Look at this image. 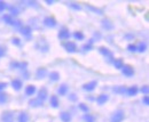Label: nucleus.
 I'll use <instances>...</instances> for the list:
<instances>
[{
  "label": "nucleus",
  "mask_w": 149,
  "mask_h": 122,
  "mask_svg": "<svg viewBox=\"0 0 149 122\" xmlns=\"http://www.w3.org/2000/svg\"><path fill=\"white\" fill-rule=\"evenodd\" d=\"M2 21H3L6 24H8V25H10V26H15V28H17V29H19V28L22 26V22L19 21V19H15L14 17H12L9 14H3V15H2Z\"/></svg>",
  "instance_id": "1"
},
{
  "label": "nucleus",
  "mask_w": 149,
  "mask_h": 122,
  "mask_svg": "<svg viewBox=\"0 0 149 122\" xmlns=\"http://www.w3.org/2000/svg\"><path fill=\"white\" fill-rule=\"evenodd\" d=\"M36 48H37L39 52H49V43L47 42L46 39H39L36 42Z\"/></svg>",
  "instance_id": "2"
},
{
  "label": "nucleus",
  "mask_w": 149,
  "mask_h": 122,
  "mask_svg": "<svg viewBox=\"0 0 149 122\" xmlns=\"http://www.w3.org/2000/svg\"><path fill=\"white\" fill-rule=\"evenodd\" d=\"M125 119V113L123 110H117L115 111L110 116V122H123Z\"/></svg>",
  "instance_id": "3"
},
{
  "label": "nucleus",
  "mask_w": 149,
  "mask_h": 122,
  "mask_svg": "<svg viewBox=\"0 0 149 122\" xmlns=\"http://www.w3.org/2000/svg\"><path fill=\"white\" fill-rule=\"evenodd\" d=\"M19 32L23 35L26 40H31V38H32V28H31V26H29V25H24V26H23V25H22L19 29Z\"/></svg>",
  "instance_id": "4"
},
{
  "label": "nucleus",
  "mask_w": 149,
  "mask_h": 122,
  "mask_svg": "<svg viewBox=\"0 0 149 122\" xmlns=\"http://www.w3.org/2000/svg\"><path fill=\"white\" fill-rule=\"evenodd\" d=\"M99 52L102 55V56H104L106 57V59L108 61V63H112L113 62V55H112V52H110V49H108L107 47H99Z\"/></svg>",
  "instance_id": "5"
},
{
  "label": "nucleus",
  "mask_w": 149,
  "mask_h": 122,
  "mask_svg": "<svg viewBox=\"0 0 149 122\" xmlns=\"http://www.w3.org/2000/svg\"><path fill=\"white\" fill-rule=\"evenodd\" d=\"M0 119H1L2 122H14L15 114H14V112H12V111H5V112H2Z\"/></svg>",
  "instance_id": "6"
},
{
  "label": "nucleus",
  "mask_w": 149,
  "mask_h": 122,
  "mask_svg": "<svg viewBox=\"0 0 149 122\" xmlns=\"http://www.w3.org/2000/svg\"><path fill=\"white\" fill-rule=\"evenodd\" d=\"M63 48L65 49V52H70V54H72V52H76L78 50V47H77V45H76V42L74 41H65L64 43H63Z\"/></svg>",
  "instance_id": "7"
},
{
  "label": "nucleus",
  "mask_w": 149,
  "mask_h": 122,
  "mask_svg": "<svg viewBox=\"0 0 149 122\" xmlns=\"http://www.w3.org/2000/svg\"><path fill=\"white\" fill-rule=\"evenodd\" d=\"M42 25H45L46 28H49V29H53L57 25V22L53 16H46V17L42 19Z\"/></svg>",
  "instance_id": "8"
},
{
  "label": "nucleus",
  "mask_w": 149,
  "mask_h": 122,
  "mask_svg": "<svg viewBox=\"0 0 149 122\" xmlns=\"http://www.w3.org/2000/svg\"><path fill=\"white\" fill-rule=\"evenodd\" d=\"M70 37H71V33H70V31L67 28H61L60 31H58V33H57V38L60 40H62V41L70 39Z\"/></svg>",
  "instance_id": "9"
},
{
  "label": "nucleus",
  "mask_w": 149,
  "mask_h": 122,
  "mask_svg": "<svg viewBox=\"0 0 149 122\" xmlns=\"http://www.w3.org/2000/svg\"><path fill=\"white\" fill-rule=\"evenodd\" d=\"M48 97V90L46 87H41L37 91V98L41 102H45Z\"/></svg>",
  "instance_id": "10"
},
{
  "label": "nucleus",
  "mask_w": 149,
  "mask_h": 122,
  "mask_svg": "<svg viewBox=\"0 0 149 122\" xmlns=\"http://www.w3.org/2000/svg\"><path fill=\"white\" fill-rule=\"evenodd\" d=\"M122 73L126 78H132L134 75V69L129 64H124V66L122 68Z\"/></svg>",
  "instance_id": "11"
},
{
  "label": "nucleus",
  "mask_w": 149,
  "mask_h": 122,
  "mask_svg": "<svg viewBox=\"0 0 149 122\" xmlns=\"http://www.w3.org/2000/svg\"><path fill=\"white\" fill-rule=\"evenodd\" d=\"M101 26H102L103 30H107V31H111V30H113V28H115L113 23H112L110 19H107V18H104V19L101 21Z\"/></svg>",
  "instance_id": "12"
},
{
  "label": "nucleus",
  "mask_w": 149,
  "mask_h": 122,
  "mask_svg": "<svg viewBox=\"0 0 149 122\" xmlns=\"http://www.w3.org/2000/svg\"><path fill=\"white\" fill-rule=\"evenodd\" d=\"M97 87V81L96 80H93V81H90V82H87V83H85V85H83V89L85 90V91H88V92H91V91H93L95 88Z\"/></svg>",
  "instance_id": "13"
},
{
  "label": "nucleus",
  "mask_w": 149,
  "mask_h": 122,
  "mask_svg": "<svg viewBox=\"0 0 149 122\" xmlns=\"http://www.w3.org/2000/svg\"><path fill=\"white\" fill-rule=\"evenodd\" d=\"M46 77H47V69L46 68H38L37 71H36V79L41 80Z\"/></svg>",
  "instance_id": "14"
},
{
  "label": "nucleus",
  "mask_w": 149,
  "mask_h": 122,
  "mask_svg": "<svg viewBox=\"0 0 149 122\" xmlns=\"http://www.w3.org/2000/svg\"><path fill=\"white\" fill-rule=\"evenodd\" d=\"M24 92H25V95H26V96L31 97V96L36 95V92H37V88H36V86H33V85H29V86H26V87H25Z\"/></svg>",
  "instance_id": "15"
},
{
  "label": "nucleus",
  "mask_w": 149,
  "mask_h": 122,
  "mask_svg": "<svg viewBox=\"0 0 149 122\" xmlns=\"http://www.w3.org/2000/svg\"><path fill=\"white\" fill-rule=\"evenodd\" d=\"M60 119H61V121L62 122H71L72 116H71L70 112L63 111V112H61V113H60Z\"/></svg>",
  "instance_id": "16"
},
{
  "label": "nucleus",
  "mask_w": 149,
  "mask_h": 122,
  "mask_svg": "<svg viewBox=\"0 0 149 122\" xmlns=\"http://www.w3.org/2000/svg\"><path fill=\"white\" fill-rule=\"evenodd\" d=\"M108 101H109V96H108L107 94H101V95H99V96L96 97V103L99 105L106 104Z\"/></svg>",
  "instance_id": "17"
},
{
  "label": "nucleus",
  "mask_w": 149,
  "mask_h": 122,
  "mask_svg": "<svg viewBox=\"0 0 149 122\" xmlns=\"http://www.w3.org/2000/svg\"><path fill=\"white\" fill-rule=\"evenodd\" d=\"M10 85H12L13 89L16 90V91H19V90L23 88V82H22V80H19V79H14Z\"/></svg>",
  "instance_id": "18"
},
{
  "label": "nucleus",
  "mask_w": 149,
  "mask_h": 122,
  "mask_svg": "<svg viewBox=\"0 0 149 122\" xmlns=\"http://www.w3.org/2000/svg\"><path fill=\"white\" fill-rule=\"evenodd\" d=\"M139 92V88H138V86H131V87H129L127 89H126V95L127 96H130V97H133V96H135L136 94Z\"/></svg>",
  "instance_id": "19"
},
{
  "label": "nucleus",
  "mask_w": 149,
  "mask_h": 122,
  "mask_svg": "<svg viewBox=\"0 0 149 122\" xmlns=\"http://www.w3.org/2000/svg\"><path fill=\"white\" fill-rule=\"evenodd\" d=\"M68 90H69L68 85L62 83L60 87L57 88V95H60V96H65V95L68 94Z\"/></svg>",
  "instance_id": "20"
},
{
  "label": "nucleus",
  "mask_w": 149,
  "mask_h": 122,
  "mask_svg": "<svg viewBox=\"0 0 149 122\" xmlns=\"http://www.w3.org/2000/svg\"><path fill=\"white\" fill-rule=\"evenodd\" d=\"M29 105L33 108H38V107H42L44 106V102L39 101L38 98H33V99H30L29 101Z\"/></svg>",
  "instance_id": "21"
},
{
  "label": "nucleus",
  "mask_w": 149,
  "mask_h": 122,
  "mask_svg": "<svg viewBox=\"0 0 149 122\" xmlns=\"http://www.w3.org/2000/svg\"><path fill=\"white\" fill-rule=\"evenodd\" d=\"M49 104H51V107H53V108H57V107L60 106V101H58V97H57L56 95L51 96V98H49Z\"/></svg>",
  "instance_id": "22"
},
{
  "label": "nucleus",
  "mask_w": 149,
  "mask_h": 122,
  "mask_svg": "<svg viewBox=\"0 0 149 122\" xmlns=\"http://www.w3.org/2000/svg\"><path fill=\"white\" fill-rule=\"evenodd\" d=\"M126 89L127 87L125 86H116V87H112V91L117 95H124L126 92Z\"/></svg>",
  "instance_id": "23"
},
{
  "label": "nucleus",
  "mask_w": 149,
  "mask_h": 122,
  "mask_svg": "<svg viewBox=\"0 0 149 122\" xmlns=\"http://www.w3.org/2000/svg\"><path fill=\"white\" fill-rule=\"evenodd\" d=\"M7 9H8V12H9V15L14 18H15V16H17V15L19 14V8H17V7H15V6H8V7H7Z\"/></svg>",
  "instance_id": "24"
},
{
  "label": "nucleus",
  "mask_w": 149,
  "mask_h": 122,
  "mask_svg": "<svg viewBox=\"0 0 149 122\" xmlns=\"http://www.w3.org/2000/svg\"><path fill=\"white\" fill-rule=\"evenodd\" d=\"M29 114L26 112H19L17 115V122H29Z\"/></svg>",
  "instance_id": "25"
},
{
  "label": "nucleus",
  "mask_w": 149,
  "mask_h": 122,
  "mask_svg": "<svg viewBox=\"0 0 149 122\" xmlns=\"http://www.w3.org/2000/svg\"><path fill=\"white\" fill-rule=\"evenodd\" d=\"M112 64H113V66H115L117 70H122V68L124 66V62H123L122 58H115L113 62H112Z\"/></svg>",
  "instance_id": "26"
},
{
  "label": "nucleus",
  "mask_w": 149,
  "mask_h": 122,
  "mask_svg": "<svg viewBox=\"0 0 149 122\" xmlns=\"http://www.w3.org/2000/svg\"><path fill=\"white\" fill-rule=\"evenodd\" d=\"M146 50H147V45L143 41H141L136 45V52H145Z\"/></svg>",
  "instance_id": "27"
},
{
  "label": "nucleus",
  "mask_w": 149,
  "mask_h": 122,
  "mask_svg": "<svg viewBox=\"0 0 149 122\" xmlns=\"http://www.w3.org/2000/svg\"><path fill=\"white\" fill-rule=\"evenodd\" d=\"M49 80H51V81H53V82L58 81V80H60V73H58V72H56V71L51 72V73H49Z\"/></svg>",
  "instance_id": "28"
},
{
  "label": "nucleus",
  "mask_w": 149,
  "mask_h": 122,
  "mask_svg": "<svg viewBox=\"0 0 149 122\" xmlns=\"http://www.w3.org/2000/svg\"><path fill=\"white\" fill-rule=\"evenodd\" d=\"M86 8H87V9H90V10H92V12H93L94 14L103 15V10H102V9H99V8L94 7V6H91V5H86Z\"/></svg>",
  "instance_id": "29"
},
{
  "label": "nucleus",
  "mask_w": 149,
  "mask_h": 122,
  "mask_svg": "<svg viewBox=\"0 0 149 122\" xmlns=\"http://www.w3.org/2000/svg\"><path fill=\"white\" fill-rule=\"evenodd\" d=\"M72 35H74V38L76 40H79V41H83V40L85 39V34H84L81 31H76Z\"/></svg>",
  "instance_id": "30"
},
{
  "label": "nucleus",
  "mask_w": 149,
  "mask_h": 122,
  "mask_svg": "<svg viewBox=\"0 0 149 122\" xmlns=\"http://www.w3.org/2000/svg\"><path fill=\"white\" fill-rule=\"evenodd\" d=\"M83 119H84L85 122H95V116L92 115V114H90V113H85Z\"/></svg>",
  "instance_id": "31"
},
{
  "label": "nucleus",
  "mask_w": 149,
  "mask_h": 122,
  "mask_svg": "<svg viewBox=\"0 0 149 122\" xmlns=\"http://www.w3.org/2000/svg\"><path fill=\"white\" fill-rule=\"evenodd\" d=\"M7 101H8V96H7V94H6V92L0 91V105L6 104V103H7Z\"/></svg>",
  "instance_id": "32"
},
{
  "label": "nucleus",
  "mask_w": 149,
  "mask_h": 122,
  "mask_svg": "<svg viewBox=\"0 0 149 122\" xmlns=\"http://www.w3.org/2000/svg\"><path fill=\"white\" fill-rule=\"evenodd\" d=\"M78 107H79V110H80L83 113H88V111H90L88 106L86 104H84V103H79V104H78Z\"/></svg>",
  "instance_id": "33"
},
{
  "label": "nucleus",
  "mask_w": 149,
  "mask_h": 122,
  "mask_svg": "<svg viewBox=\"0 0 149 122\" xmlns=\"http://www.w3.org/2000/svg\"><path fill=\"white\" fill-rule=\"evenodd\" d=\"M68 6H69L70 8L74 9V10H80V9H81V6H80L79 3H77V2H68Z\"/></svg>",
  "instance_id": "34"
},
{
  "label": "nucleus",
  "mask_w": 149,
  "mask_h": 122,
  "mask_svg": "<svg viewBox=\"0 0 149 122\" xmlns=\"http://www.w3.org/2000/svg\"><path fill=\"white\" fill-rule=\"evenodd\" d=\"M9 68L12 70H19V62H17V61H12L10 64H9Z\"/></svg>",
  "instance_id": "35"
},
{
  "label": "nucleus",
  "mask_w": 149,
  "mask_h": 122,
  "mask_svg": "<svg viewBox=\"0 0 149 122\" xmlns=\"http://www.w3.org/2000/svg\"><path fill=\"white\" fill-rule=\"evenodd\" d=\"M81 49H83L84 52H90V50H92V49H93V45H92V43H90V42H87V43H85V45L81 47Z\"/></svg>",
  "instance_id": "36"
},
{
  "label": "nucleus",
  "mask_w": 149,
  "mask_h": 122,
  "mask_svg": "<svg viewBox=\"0 0 149 122\" xmlns=\"http://www.w3.org/2000/svg\"><path fill=\"white\" fill-rule=\"evenodd\" d=\"M23 3H25L26 6H30V7H36V8L39 7L37 1H25V2H23Z\"/></svg>",
  "instance_id": "37"
},
{
  "label": "nucleus",
  "mask_w": 149,
  "mask_h": 122,
  "mask_svg": "<svg viewBox=\"0 0 149 122\" xmlns=\"http://www.w3.org/2000/svg\"><path fill=\"white\" fill-rule=\"evenodd\" d=\"M139 90H140V91H141V92L143 94V96H145V95H148V92H149V87L147 86V85H145V86H142V87L140 88Z\"/></svg>",
  "instance_id": "38"
},
{
  "label": "nucleus",
  "mask_w": 149,
  "mask_h": 122,
  "mask_svg": "<svg viewBox=\"0 0 149 122\" xmlns=\"http://www.w3.org/2000/svg\"><path fill=\"white\" fill-rule=\"evenodd\" d=\"M127 50L131 52H136V45H134V43H130L129 46H127Z\"/></svg>",
  "instance_id": "39"
},
{
  "label": "nucleus",
  "mask_w": 149,
  "mask_h": 122,
  "mask_svg": "<svg viewBox=\"0 0 149 122\" xmlns=\"http://www.w3.org/2000/svg\"><path fill=\"white\" fill-rule=\"evenodd\" d=\"M7 7H8V5H7L5 1L0 0V12H3V10H6V9H7Z\"/></svg>",
  "instance_id": "40"
},
{
  "label": "nucleus",
  "mask_w": 149,
  "mask_h": 122,
  "mask_svg": "<svg viewBox=\"0 0 149 122\" xmlns=\"http://www.w3.org/2000/svg\"><path fill=\"white\" fill-rule=\"evenodd\" d=\"M68 99H69L70 102H76V101H77V95L74 94V92H72V94H70V95L68 96Z\"/></svg>",
  "instance_id": "41"
},
{
  "label": "nucleus",
  "mask_w": 149,
  "mask_h": 122,
  "mask_svg": "<svg viewBox=\"0 0 149 122\" xmlns=\"http://www.w3.org/2000/svg\"><path fill=\"white\" fill-rule=\"evenodd\" d=\"M12 43L15 45V46H21V40L19 38H13L12 39Z\"/></svg>",
  "instance_id": "42"
},
{
  "label": "nucleus",
  "mask_w": 149,
  "mask_h": 122,
  "mask_svg": "<svg viewBox=\"0 0 149 122\" xmlns=\"http://www.w3.org/2000/svg\"><path fill=\"white\" fill-rule=\"evenodd\" d=\"M142 103L146 105V106H148L149 105V96L148 95H145V96L142 97Z\"/></svg>",
  "instance_id": "43"
},
{
  "label": "nucleus",
  "mask_w": 149,
  "mask_h": 122,
  "mask_svg": "<svg viewBox=\"0 0 149 122\" xmlns=\"http://www.w3.org/2000/svg\"><path fill=\"white\" fill-rule=\"evenodd\" d=\"M5 55H6V48L2 47V46H0V58L3 57Z\"/></svg>",
  "instance_id": "44"
},
{
  "label": "nucleus",
  "mask_w": 149,
  "mask_h": 122,
  "mask_svg": "<svg viewBox=\"0 0 149 122\" xmlns=\"http://www.w3.org/2000/svg\"><path fill=\"white\" fill-rule=\"evenodd\" d=\"M124 38L127 39V40H133V39H134V34H132V33H126V34L124 35Z\"/></svg>",
  "instance_id": "45"
},
{
  "label": "nucleus",
  "mask_w": 149,
  "mask_h": 122,
  "mask_svg": "<svg viewBox=\"0 0 149 122\" xmlns=\"http://www.w3.org/2000/svg\"><path fill=\"white\" fill-rule=\"evenodd\" d=\"M23 75H24V79H25V80H29V79H30V77H29L30 74L28 73V71H26V70L23 71Z\"/></svg>",
  "instance_id": "46"
},
{
  "label": "nucleus",
  "mask_w": 149,
  "mask_h": 122,
  "mask_svg": "<svg viewBox=\"0 0 149 122\" xmlns=\"http://www.w3.org/2000/svg\"><path fill=\"white\" fill-rule=\"evenodd\" d=\"M6 87H7V83L6 82H0V91H2Z\"/></svg>",
  "instance_id": "47"
},
{
  "label": "nucleus",
  "mask_w": 149,
  "mask_h": 122,
  "mask_svg": "<svg viewBox=\"0 0 149 122\" xmlns=\"http://www.w3.org/2000/svg\"><path fill=\"white\" fill-rule=\"evenodd\" d=\"M94 37H95V38H97V39H101V33L95 32V33H94Z\"/></svg>",
  "instance_id": "48"
},
{
  "label": "nucleus",
  "mask_w": 149,
  "mask_h": 122,
  "mask_svg": "<svg viewBox=\"0 0 149 122\" xmlns=\"http://www.w3.org/2000/svg\"><path fill=\"white\" fill-rule=\"evenodd\" d=\"M46 3H47V5H52V3H54V1H53V0H52V1H51V0H46Z\"/></svg>",
  "instance_id": "49"
}]
</instances>
